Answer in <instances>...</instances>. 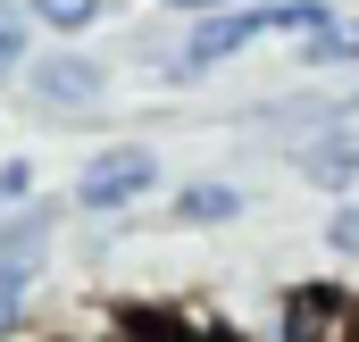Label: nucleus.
Returning a JSON list of instances; mask_svg holds the SVG:
<instances>
[{"label": "nucleus", "instance_id": "obj_2", "mask_svg": "<svg viewBox=\"0 0 359 342\" xmlns=\"http://www.w3.org/2000/svg\"><path fill=\"white\" fill-rule=\"evenodd\" d=\"M34 92H42V100H67V109H84L92 92H100V67H92V59H50V67H34Z\"/></svg>", "mask_w": 359, "mask_h": 342}, {"label": "nucleus", "instance_id": "obj_13", "mask_svg": "<svg viewBox=\"0 0 359 342\" xmlns=\"http://www.w3.org/2000/svg\"><path fill=\"white\" fill-rule=\"evenodd\" d=\"M0 209H8V200H0Z\"/></svg>", "mask_w": 359, "mask_h": 342}, {"label": "nucleus", "instance_id": "obj_1", "mask_svg": "<svg viewBox=\"0 0 359 342\" xmlns=\"http://www.w3.org/2000/svg\"><path fill=\"white\" fill-rule=\"evenodd\" d=\"M142 184H151V151H142V142H126V151H100V159L84 167L76 200H84V209H126Z\"/></svg>", "mask_w": 359, "mask_h": 342}, {"label": "nucleus", "instance_id": "obj_9", "mask_svg": "<svg viewBox=\"0 0 359 342\" xmlns=\"http://www.w3.org/2000/svg\"><path fill=\"white\" fill-rule=\"evenodd\" d=\"M25 184H34V167H25V159H8V167H0V200L17 209V200H25Z\"/></svg>", "mask_w": 359, "mask_h": 342}, {"label": "nucleus", "instance_id": "obj_8", "mask_svg": "<svg viewBox=\"0 0 359 342\" xmlns=\"http://www.w3.org/2000/svg\"><path fill=\"white\" fill-rule=\"evenodd\" d=\"M17 50H25V25H17V17H8V8H0V76H8V67H17Z\"/></svg>", "mask_w": 359, "mask_h": 342}, {"label": "nucleus", "instance_id": "obj_3", "mask_svg": "<svg viewBox=\"0 0 359 342\" xmlns=\"http://www.w3.org/2000/svg\"><path fill=\"white\" fill-rule=\"evenodd\" d=\"M234 209H243V192H226V184H201V192H184V200H176L184 226H192V217L209 226V217H234Z\"/></svg>", "mask_w": 359, "mask_h": 342}, {"label": "nucleus", "instance_id": "obj_4", "mask_svg": "<svg viewBox=\"0 0 359 342\" xmlns=\"http://www.w3.org/2000/svg\"><path fill=\"white\" fill-rule=\"evenodd\" d=\"M309 59H359V25H343V17L309 25Z\"/></svg>", "mask_w": 359, "mask_h": 342}, {"label": "nucleus", "instance_id": "obj_7", "mask_svg": "<svg viewBox=\"0 0 359 342\" xmlns=\"http://www.w3.org/2000/svg\"><path fill=\"white\" fill-rule=\"evenodd\" d=\"M359 167V142H318L309 151V175H351Z\"/></svg>", "mask_w": 359, "mask_h": 342}, {"label": "nucleus", "instance_id": "obj_10", "mask_svg": "<svg viewBox=\"0 0 359 342\" xmlns=\"http://www.w3.org/2000/svg\"><path fill=\"white\" fill-rule=\"evenodd\" d=\"M334 251H359V209H343V217H334Z\"/></svg>", "mask_w": 359, "mask_h": 342}, {"label": "nucleus", "instance_id": "obj_5", "mask_svg": "<svg viewBox=\"0 0 359 342\" xmlns=\"http://www.w3.org/2000/svg\"><path fill=\"white\" fill-rule=\"evenodd\" d=\"M25 284H34V267H17V259H0V334L17 326V301H25Z\"/></svg>", "mask_w": 359, "mask_h": 342}, {"label": "nucleus", "instance_id": "obj_11", "mask_svg": "<svg viewBox=\"0 0 359 342\" xmlns=\"http://www.w3.org/2000/svg\"><path fill=\"white\" fill-rule=\"evenodd\" d=\"M168 8H226V0H168Z\"/></svg>", "mask_w": 359, "mask_h": 342}, {"label": "nucleus", "instance_id": "obj_12", "mask_svg": "<svg viewBox=\"0 0 359 342\" xmlns=\"http://www.w3.org/2000/svg\"><path fill=\"white\" fill-rule=\"evenodd\" d=\"M351 342H359V317H351Z\"/></svg>", "mask_w": 359, "mask_h": 342}, {"label": "nucleus", "instance_id": "obj_6", "mask_svg": "<svg viewBox=\"0 0 359 342\" xmlns=\"http://www.w3.org/2000/svg\"><path fill=\"white\" fill-rule=\"evenodd\" d=\"M34 17H42V25H92L100 0H34Z\"/></svg>", "mask_w": 359, "mask_h": 342}]
</instances>
